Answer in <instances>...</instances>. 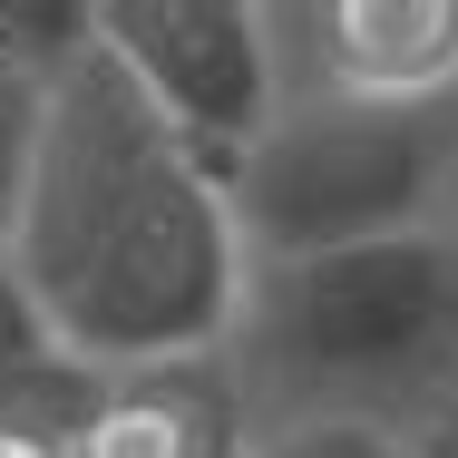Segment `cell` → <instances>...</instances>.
Instances as JSON below:
<instances>
[{"label":"cell","instance_id":"1","mask_svg":"<svg viewBox=\"0 0 458 458\" xmlns=\"http://www.w3.org/2000/svg\"><path fill=\"white\" fill-rule=\"evenodd\" d=\"M10 254L59 352L89 370L234 352L254 293L225 176L147 107V89L107 59V39H89L39 98Z\"/></svg>","mask_w":458,"mask_h":458},{"label":"cell","instance_id":"2","mask_svg":"<svg viewBox=\"0 0 458 458\" xmlns=\"http://www.w3.org/2000/svg\"><path fill=\"white\" fill-rule=\"evenodd\" d=\"M234 361L264 420H390L400 439L458 400V225L312 264H254Z\"/></svg>","mask_w":458,"mask_h":458},{"label":"cell","instance_id":"3","mask_svg":"<svg viewBox=\"0 0 458 458\" xmlns=\"http://www.w3.org/2000/svg\"><path fill=\"white\" fill-rule=\"evenodd\" d=\"M254 264H312L390 234L458 225V107H342L293 98L225 176Z\"/></svg>","mask_w":458,"mask_h":458},{"label":"cell","instance_id":"4","mask_svg":"<svg viewBox=\"0 0 458 458\" xmlns=\"http://www.w3.org/2000/svg\"><path fill=\"white\" fill-rule=\"evenodd\" d=\"M98 39L215 176H234L283 117L264 0H98Z\"/></svg>","mask_w":458,"mask_h":458},{"label":"cell","instance_id":"5","mask_svg":"<svg viewBox=\"0 0 458 458\" xmlns=\"http://www.w3.org/2000/svg\"><path fill=\"white\" fill-rule=\"evenodd\" d=\"M283 107H458V0H264Z\"/></svg>","mask_w":458,"mask_h":458},{"label":"cell","instance_id":"6","mask_svg":"<svg viewBox=\"0 0 458 458\" xmlns=\"http://www.w3.org/2000/svg\"><path fill=\"white\" fill-rule=\"evenodd\" d=\"M264 410L244 390L234 352H185V361L89 370L69 429L39 458H254Z\"/></svg>","mask_w":458,"mask_h":458},{"label":"cell","instance_id":"7","mask_svg":"<svg viewBox=\"0 0 458 458\" xmlns=\"http://www.w3.org/2000/svg\"><path fill=\"white\" fill-rule=\"evenodd\" d=\"M79 390H89V361L59 352L39 293H30L10 234H0V439H10V449H49V439L69 429Z\"/></svg>","mask_w":458,"mask_h":458},{"label":"cell","instance_id":"8","mask_svg":"<svg viewBox=\"0 0 458 458\" xmlns=\"http://www.w3.org/2000/svg\"><path fill=\"white\" fill-rule=\"evenodd\" d=\"M254 458H420L390 420H342V410H322V420H264V439Z\"/></svg>","mask_w":458,"mask_h":458},{"label":"cell","instance_id":"9","mask_svg":"<svg viewBox=\"0 0 458 458\" xmlns=\"http://www.w3.org/2000/svg\"><path fill=\"white\" fill-rule=\"evenodd\" d=\"M39 98H49V79H30L20 59H0V234H10V215H20L30 137H39Z\"/></svg>","mask_w":458,"mask_h":458},{"label":"cell","instance_id":"10","mask_svg":"<svg viewBox=\"0 0 458 458\" xmlns=\"http://www.w3.org/2000/svg\"><path fill=\"white\" fill-rule=\"evenodd\" d=\"M410 449H420V458H458V400H449V410H429V420L410 429Z\"/></svg>","mask_w":458,"mask_h":458},{"label":"cell","instance_id":"11","mask_svg":"<svg viewBox=\"0 0 458 458\" xmlns=\"http://www.w3.org/2000/svg\"><path fill=\"white\" fill-rule=\"evenodd\" d=\"M0 458H39V449H10V439H0Z\"/></svg>","mask_w":458,"mask_h":458}]
</instances>
